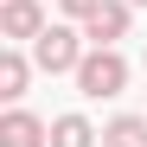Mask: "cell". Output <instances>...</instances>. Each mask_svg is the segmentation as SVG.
<instances>
[{"label": "cell", "instance_id": "5", "mask_svg": "<svg viewBox=\"0 0 147 147\" xmlns=\"http://www.w3.org/2000/svg\"><path fill=\"white\" fill-rule=\"evenodd\" d=\"M0 147H51V121L13 102L7 115H0Z\"/></svg>", "mask_w": 147, "mask_h": 147}, {"label": "cell", "instance_id": "1", "mask_svg": "<svg viewBox=\"0 0 147 147\" xmlns=\"http://www.w3.org/2000/svg\"><path fill=\"white\" fill-rule=\"evenodd\" d=\"M70 77H77V90L90 96V102H109V96H121V90H128V58H121L115 45H90V51H83V64L70 70Z\"/></svg>", "mask_w": 147, "mask_h": 147}, {"label": "cell", "instance_id": "4", "mask_svg": "<svg viewBox=\"0 0 147 147\" xmlns=\"http://www.w3.org/2000/svg\"><path fill=\"white\" fill-rule=\"evenodd\" d=\"M45 26H51V19H45L38 0H7V7H0V38L7 45H32Z\"/></svg>", "mask_w": 147, "mask_h": 147}, {"label": "cell", "instance_id": "7", "mask_svg": "<svg viewBox=\"0 0 147 147\" xmlns=\"http://www.w3.org/2000/svg\"><path fill=\"white\" fill-rule=\"evenodd\" d=\"M96 141H102V134H96V128H90V115H77V109L51 121V147H96Z\"/></svg>", "mask_w": 147, "mask_h": 147}, {"label": "cell", "instance_id": "10", "mask_svg": "<svg viewBox=\"0 0 147 147\" xmlns=\"http://www.w3.org/2000/svg\"><path fill=\"white\" fill-rule=\"evenodd\" d=\"M134 7H147V0H134Z\"/></svg>", "mask_w": 147, "mask_h": 147}, {"label": "cell", "instance_id": "6", "mask_svg": "<svg viewBox=\"0 0 147 147\" xmlns=\"http://www.w3.org/2000/svg\"><path fill=\"white\" fill-rule=\"evenodd\" d=\"M26 83H32V58L19 51V45H7V51H0V96H7V102H19V96H26Z\"/></svg>", "mask_w": 147, "mask_h": 147}, {"label": "cell", "instance_id": "3", "mask_svg": "<svg viewBox=\"0 0 147 147\" xmlns=\"http://www.w3.org/2000/svg\"><path fill=\"white\" fill-rule=\"evenodd\" d=\"M134 32V0H102L90 19H83V38L90 45H121Z\"/></svg>", "mask_w": 147, "mask_h": 147}, {"label": "cell", "instance_id": "9", "mask_svg": "<svg viewBox=\"0 0 147 147\" xmlns=\"http://www.w3.org/2000/svg\"><path fill=\"white\" fill-rule=\"evenodd\" d=\"M51 7H58L64 19H77V26H83V19H90L96 7H102V0H51Z\"/></svg>", "mask_w": 147, "mask_h": 147}, {"label": "cell", "instance_id": "2", "mask_svg": "<svg viewBox=\"0 0 147 147\" xmlns=\"http://www.w3.org/2000/svg\"><path fill=\"white\" fill-rule=\"evenodd\" d=\"M83 51H90V45H83V32L70 26V19H51V26L32 38V64L45 70V77H64V70H77V64H83Z\"/></svg>", "mask_w": 147, "mask_h": 147}, {"label": "cell", "instance_id": "8", "mask_svg": "<svg viewBox=\"0 0 147 147\" xmlns=\"http://www.w3.org/2000/svg\"><path fill=\"white\" fill-rule=\"evenodd\" d=\"M102 147H147V115H115L102 128Z\"/></svg>", "mask_w": 147, "mask_h": 147}]
</instances>
